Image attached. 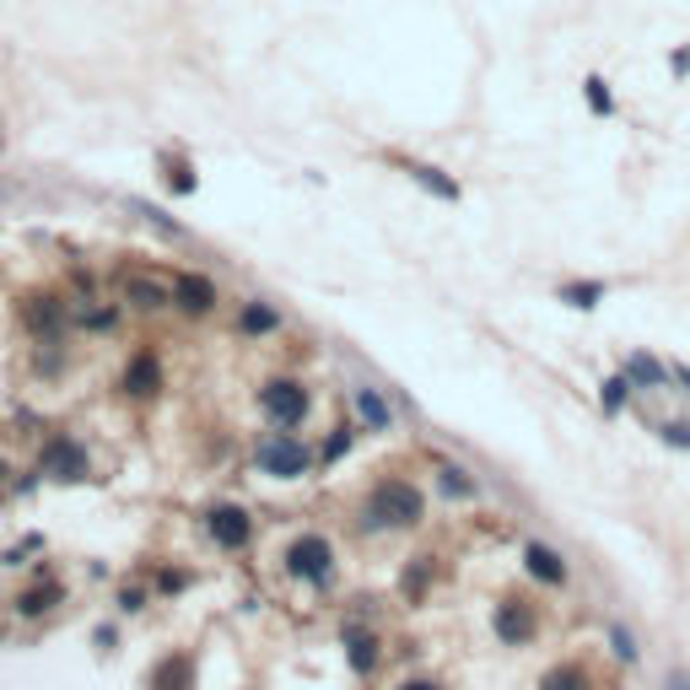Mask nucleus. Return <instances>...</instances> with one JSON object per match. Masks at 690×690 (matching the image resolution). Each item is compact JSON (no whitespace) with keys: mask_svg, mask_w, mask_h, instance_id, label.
Returning <instances> with one entry per match:
<instances>
[{"mask_svg":"<svg viewBox=\"0 0 690 690\" xmlns=\"http://www.w3.org/2000/svg\"><path fill=\"white\" fill-rule=\"evenodd\" d=\"M626 378H631V384H648V389H669V367L653 362V356H642V351L626 362Z\"/></svg>","mask_w":690,"mask_h":690,"instance_id":"obj_15","label":"nucleus"},{"mask_svg":"<svg viewBox=\"0 0 690 690\" xmlns=\"http://www.w3.org/2000/svg\"><path fill=\"white\" fill-rule=\"evenodd\" d=\"M54 593H60V588H33V593H22V615H43V610L54 604Z\"/></svg>","mask_w":690,"mask_h":690,"instance_id":"obj_23","label":"nucleus"},{"mask_svg":"<svg viewBox=\"0 0 690 690\" xmlns=\"http://www.w3.org/2000/svg\"><path fill=\"white\" fill-rule=\"evenodd\" d=\"M631 389H637V384H631L626 373H615V378L604 384V411L615 415V411H620V405H626V394H631Z\"/></svg>","mask_w":690,"mask_h":690,"instance_id":"obj_21","label":"nucleus"},{"mask_svg":"<svg viewBox=\"0 0 690 690\" xmlns=\"http://www.w3.org/2000/svg\"><path fill=\"white\" fill-rule=\"evenodd\" d=\"M664 437H669V442H680V448H690V426H664Z\"/></svg>","mask_w":690,"mask_h":690,"instance_id":"obj_27","label":"nucleus"},{"mask_svg":"<svg viewBox=\"0 0 690 690\" xmlns=\"http://www.w3.org/2000/svg\"><path fill=\"white\" fill-rule=\"evenodd\" d=\"M22 324L38 335V340H54V335H65V302L60 297H49V291H33V297H22Z\"/></svg>","mask_w":690,"mask_h":690,"instance_id":"obj_4","label":"nucleus"},{"mask_svg":"<svg viewBox=\"0 0 690 690\" xmlns=\"http://www.w3.org/2000/svg\"><path fill=\"white\" fill-rule=\"evenodd\" d=\"M615 653H620V658H637V642H631V631H620V626H615Z\"/></svg>","mask_w":690,"mask_h":690,"instance_id":"obj_26","label":"nucleus"},{"mask_svg":"<svg viewBox=\"0 0 690 690\" xmlns=\"http://www.w3.org/2000/svg\"><path fill=\"white\" fill-rule=\"evenodd\" d=\"M265 411H271V421H280V431H291L302 415H308V389L302 384H291V378H280V384H265Z\"/></svg>","mask_w":690,"mask_h":690,"instance_id":"obj_5","label":"nucleus"},{"mask_svg":"<svg viewBox=\"0 0 690 690\" xmlns=\"http://www.w3.org/2000/svg\"><path fill=\"white\" fill-rule=\"evenodd\" d=\"M400 167H405V178L421 184L431 200H448V205H459V184L442 173V167H431V162H415V156H400Z\"/></svg>","mask_w":690,"mask_h":690,"instance_id":"obj_7","label":"nucleus"},{"mask_svg":"<svg viewBox=\"0 0 690 690\" xmlns=\"http://www.w3.org/2000/svg\"><path fill=\"white\" fill-rule=\"evenodd\" d=\"M173 302L184 313H211L216 308V280L211 276H178L173 280Z\"/></svg>","mask_w":690,"mask_h":690,"instance_id":"obj_9","label":"nucleus"},{"mask_svg":"<svg viewBox=\"0 0 690 690\" xmlns=\"http://www.w3.org/2000/svg\"><path fill=\"white\" fill-rule=\"evenodd\" d=\"M43 469L54 475V480H81L87 475V453H81V442H49V453H43Z\"/></svg>","mask_w":690,"mask_h":690,"instance_id":"obj_8","label":"nucleus"},{"mask_svg":"<svg viewBox=\"0 0 690 690\" xmlns=\"http://www.w3.org/2000/svg\"><path fill=\"white\" fill-rule=\"evenodd\" d=\"M529 572L545 577V582H566V566H561V555L551 545H529Z\"/></svg>","mask_w":690,"mask_h":690,"instance_id":"obj_18","label":"nucleus"},{"mask_svg":"<svg viewBox=\"0 0 690 690\" xmlns=\"http://www.w3.org/2000/svg\"><path fill=\"white\" fill-rule=\"evenodd\" d=\"M125 389H130L136 400H146V394L156 389V356H151V351H136V356H130V367H125Z\"/></svg>","mask_w":690,"mask_h":690,"instance_id":"obj_14","label":"nucleus"},{"mask_svg":"<svg viewBox=\"0 0 690 690\" xmlns=\"http://www.w3.org/2000/svg\"><path fill=\"white\" fill-rule=\"evenodd\" d=\"M238 329H243V335H276V329H280V308H271V302H243Z\"/></svg>","mask_w":690,"mask_h":690,"instance_id":"obj_13","label":"nucleus"},{"mask_svg":"<svg viewBox=\"0 0 690 690\" xmlns=\"http://www.w3.org/2000/svg\"><path fill=\"white\" fill-rule=\"evenodd\" d=\"M529 631H535V615H529L524 604H497V637H502V642L524 648Z\"/></svg>","mask_w":690,"mask_h":690,"instance_id":"obj_10","label":"nucleus"},{"mask_svg":"<svg viewBox=\"0 0 690 690\" xmlns=\"http://www.w3.org/2000/svg\"><path fill=\"white\" fill-rule=\"evenodd\" d=\"M125 297L146 308V313H156V308H167L173 302V286H162V280H146V276H130L125 280Z\"/></svg>","mask_w":690,"mask_h":690,"instance_id":"obj_11","label":"nucleus"},{"mask_svg":"<svg viewBox=\"0 0 690 690\" xmlns=\"http://www.w3.org/2000/svg\"><path fill=\"white\" fill-rule=\"evenodd\" d=\"M205 529H211V540L216 545H227V551H238V545H249V513L243 507H216L211 518H205Z\"/></svg>","mask_w":690,"mask_h":690,"instance_id":"obj_6","label":"nucleus"},{"mask_svg":"<svg viewBox=\"0 0 690 690\" xmlns=\"http://www.w3.org/2000/svg\"><path fill=\"white\" fill-rule=\"evenodd\" d=\"M367 513H373L378 529H405V524H421L426 502H421V491H415L411 480H384V486L373 491Z\"/></svg>","mask_w":690,"mask_h":690,"instance_id":"obj_1","label":"nucleus"},{"mask_svg":"<svg viewBox=\"0 0 690 690\" xmlns=\"http://www.w3.org/2000/svg\"><path fill=\"white\" fill-rule=\"evenodd\" d=\"M351 664L356 669H373L378 664V642L373 637H351Z\"/></svg>","mask_w":690,"mask_h":690,"instance_id":"obj_22","label":"nucleus"},{"mask_svg":"<svg viewBox=\"0 0 690 690\" xmlns=\"http://www.w3.org/2000/svg\"><path fill=\"white\" fill-rule=\"evenodd\" d=\"M184 675H189V664H184V658H173V664L156 675V690H184Z\"/></svg>","mask_w":690,"mask_h":690,"instance_id":"obj_24","label":"nucleus"},{"mask_svg":"<svg viewBox=\"0 0 690 690\" xmlns=\"http://www.w3.org/2000/svg\"><path fill=\"white\" fill-rule=\"evenodd\" d=\"M130 211H136L146 227H156L162 238H184V227H178V222H173L167 211H156V205H146V200H130Z\"/></svg>","mask_w":690,"mask_h":690,"instance_id":"obj_19","label":"nucleus"},{"mask_svg":"<svg viewBox=\"0 0 690 690\" xmlns=\"http://www.w3.org/2000/svg\"><path fill=\"white\" fill-rule=\"evenodd\" d=\"M329 566H335V551H329L324 535H297V540L286 545V572L302 577V582H324Z\"/></svg>","mask_w":690,"mask_h":690,"instance_id":"obj_3","label":"nucleus"},{"mask_svg":"<svg viewBox=\"0 0 690 690\" xmlns=\"http://www.w3.org/2000/svg\"><path fill=\"white\" fill-rule=\"evenodd\" d=\"M442 491H459V497H464V491H469V480H464L459 469H442Z\"/></svg>","mask_w":690,"mask_h":690,"instance_id":"obj_25","label":"nucleus"},{"mask_svg":"<svg viewBox=\"0 0 690 690\" xmlns=\"http://www.w3.org/2000/svg\"><path fill=\"white\" fill-rule=\"evenodd\" d=\"M351 400H356V415H362V421H367L373 431H389V421H394V411H389V400H384L378 389H367V384H362V389H356Z\"/></svg>","mask_w":690,"mask_h":690,"instance_id":"obj_12","label":"nucleus"},{"mask_svg":"<svg viewBox=\"0 0 690 690\" xmlns=\"http://www.w3.org/2000/svg\"><path fill=\"white\" fill-rule=\"evenodd\" d=\"M254 459H260V469H265V475H280V480H291V475H302V469L313 464L308 442H297L291 431H276V437H265Z\"/></svg>","mask_w":690,"mask_h":690,"instance_id":"obj_2","label":"nucleus"},{"mask_svg":"<svg viewBox=\"0 0 690 690\" xmlns=\"http://www.w3.org/2000/svg\"><path fill=\"white\" fill-rule=\"evenodd\" d=\"M582 98H588V109H593L599 120H610V114H615V92H610V81H604V76H582Z\"/></svg>","mask_w":690,"mask_h":690,"instance_id":"obj_16","label":"nucleus"},{"mask_svg":"<svg viewBox=\"0 0 690 690\" xmlns=\"http://www.w3.org/2000/svg\"><path fill=\"white\" fill-rule=\"evenodd\" d=\"M400 690H442V686H431V680H411V686H400Z\"/></svg>","mask_w":690,"mask_h":690,"instance_id":"obj_28","label":"nucleus"},{"mask_svg":"<svg viewBox=\"0 0 690 690\" xmlns=\"http://www.w3.org/2000/svg\"><path fill=\"white\" fill-rule=\"evenodd\" d=\"M540 690H588V675H582L577 664H561V669H551V675L540 680Z\"/></svg>","mask_w":690,"mask_h":690,"instance_id":"obj_20","label":"nucleus"},{"mask_svg":"<svg viewBox=\"0 0 690 690\" xmlns=\"http://www.w3.org/2000/svg\"><path fill=\"white\" fill-rule=\"evenodd\" d=\"M599 297H604V280H572V286H561V302L566 308H599Z\"/></svg>","mask_w":690,"mask_h":690,"instance_id":"obj_17","label":"nucleus"}]
</instances>
